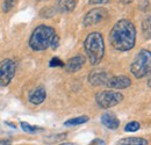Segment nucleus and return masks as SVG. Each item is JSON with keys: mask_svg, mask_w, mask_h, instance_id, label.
<instances>
[{"mask_svg": "<svg viewBox=\"0 0 151 145\" xmlns=\"http://www.w3.org/2000/svg\"><path fill=\"white\" fill-rule=\"evenodd\" d=\"M109 42L114 49L128 51L134 48L136 42V29L129 20L117 21L109 33Z\"/></svg>", "mask_w": 151, "mask_h": 145, "instance_id": "nucleus-1", "label": "nucleus"}, {"mask_svg": "<svg viewBox=\"0 0 151 145\" xmlns=\"http://www.w3.org/2000/svg\"><path fill=\"white\" fill-rule=\"evenodd\" d=\"M84 48L91 65H98L105 55V43L102 35L98 32L88 34L84 42Z\"/></svg>", "mask_w": 151, "mask_h": 145, "instance_id": "nucleus-2", "label": "nucleus"}, {"mask_svg": "<svg viewBox=\"0 0 151 145\" xmlns=\"http://www.w3.org/2000/svg\"><path fill=\"white\" fill-rule=\"evenodd\" d=\"M56 32L54 28L41 24L36 27L29 38V47L35 51H43L51 47L52 39L56 36Z\"/></svg>", "mask_w": 151, "mask_h": 145, "instance_id": "nucleus-3", "label": "nucleus"}, {"mask_svg": "<svg viewBox=\"0 0 151 145\" xmlns=\"http://www.w3.org/2000/svg\"><path fill=\"white\" fill-rule=\"evenodd\" d=\"M130 72L135 78H143L151 73V52L149 50H141L130 65Z\"/></svg>", "mask_w": 151, "mask_h": 145, "instance_id": "nucleus-4", "label": "nucleus"}, {"mask_svg": "<svg viewBox=\"0 0 151 145\" xmlns=\"http://www.w3.org/2000/svg\"><path fill=\"white\" fill-rule=\"evenodd\" d=\"M123 100V95L116 91H102L95 95L96 103L104 109L111 108L116 106Z\"/></svg>", "mask_w": 151, "mask_h": 145, "instance_id": "nucleus-5", "label": "nucleus"}, {"mask_svg": "<svg viewBox=\"0 0 151 145\" xmlns=\"http://www.w3.org/2000/svg\"><path fill=\"white\" fill-rule=\"evenodd\" d=\"M15 70L17 66L12 59H5L0 62V86H7L12 81Z\"/></svg>", "mask_w": 151, "mask_h": 145, "instance_id": "nucleus-6", "label": "nucleus"}, {"mask_svg": "<svg viewBox=\"0 0 151 145\" xmlns=\"http://www.w3.org/2000/svg\"><path fill=\"white\" fill-rule=\"evenodd\" d=\"M108 15V12L105 9V8H93L91 9L84 18V24L86 27L88 26H94V24H98L99 22H101L102 20L107 18Z\"/></svg>", "mask_w": 151, "mask_h": 145, "instance_id": "nucleus-7", "label": "nucleus"}, {"mask_svg": "<svg viewBox=\"0 0 151 145\" xmlns=\"http://www.w3.org/2000/svg\"><path fill=\"white\" fill-rule=\"evenodd\" d=\"M132 85V80L126 75H117V77H111V79L107 83V87L114 88V90H123Z\"/></svg>", "mask_w": 151, "mask_h": 145, "instance_id": "nucleus-8", "label": "nucleus"}, {"mask_svg": "<svg viewBox=\"0 0 151 145\" xmlns=\"http://www.w3.org/2000/svg\"><path fill=\"white\" fill-rule=\"evenodd\" d=\"M111 79V75L105 71H93L88 75V81L93 86H101V85H107L108 80Z\"/></svg>", "mask_w": 151, "mask_h": 145, "instance_id": "nucleus-9", "label": "nucleus"}, {"mask_svg": "<svg viewBox=\"0 0 151 145\" xmlns=\"http://www.w3.org/2000/svg\"><path fill=\"white\" fill-rule=\"evenodd\" d=\"M84 64H85V57L79 55L68 60V63L65 64V70L68 72H77L83 67Z\"/></svg>", "mask_w": 151, "mask_h": 145, "instance_id": "nucleus-10", "label": "nucleus"}, {"mask_svg": "<svg viewBox=\"0 0 151 145\" xmlns=\"http://www.w3.org/2000/svg\"><path fill=\"white\" fill-rule=\"evenodd\" d=\"M101 123L108 129H112V130H115L120 127V121L119 118L114 115V114H111V113H107V114H104L101 116Z\"/></svg>", "mask_w": 151, "mask_h": 145, "instance_id": "nucleus-11", "label": "nucleus"}, {"mask_svg": "<svg viewBox=\"0 0 151 145\" xmlns=\"http://www.w3.org/2000/svg\"><path fill=\"white\" fill-rule=\"evenodd\" d=\"M45 96H47V93H45V90L43 87H37L36 90L30 93L29 95V101L34 105H40L42 103L44 100H45Z\"/></svg>", "mask_w": 151, "mask_h": 145, "instance_id": "nucleus-12", "label": "nucleus"}, {"mask_svg": "<svg viewBox=\"0 0 151 145\" xmlns=\"http://www.w3.org/2000/svg\"><path fill=\"white\" fill-rule=\"evenodd\" d=\"M116 145H149L148 141L144 138H138V137H129V138H123L117 142Z\"/></svg>", "mask_w": 151, "mask_h": 145, "instance_id": "nucleus-13", "label": "nucleus"}, {"mask_svg": "<svg viewBox=\"0 0 151 145\" xmlns=\"http://www.w3.org/2000/svg\"><path fill=\"white\" fill-rule=\"evenodd\" d=\"M57 7L60 12H71L76 7L75 0H57Z\"/></svg>", "mask_w": 151, "mask_h": 145, "instance_id": "nucleus-14", "label": "nucleus"}, {"mask_svg": "<svg viewBox=\"0 0 151 145\" xmlns=\"http://www.w3.org/2000/svg\"><path fill=\"white\" fill-rule=\"evenodd\" d=\"M142 30H143V36L147 39L151 38V15H148L142 22Z\"/></svg>", "mask_w": 151, "mask_h": 145, "instance_id": "nucleus-15", "label": "nucleus"}, {"mask_svg": "<svg viewBox=\"0 0 151 145\" xmlns=\"http://www.w3.org/2000/svg\"><path fill=\"white\" fill-rule=\"evenodd\" d=\"M88 121V117L86 115L84 116H78V117H73L69 121H66L64 124L65 127H75V126H79V124H83V123H86Z\"/></svg>", "mask_w": 151, "mask_h": 145, "instance_id": "nucleus-16", "label": "nucleus"}, {"mask_svg": "<svg viewBox=\"0 0 151 145\" xmlns=\"http://www.w3.org/2000/svg\"><path fill=\"white\" fill-rule=\"evenodd\" d=\"M21 128H22L23 131H26V132H28V134H34L35 131L40 130V128L30 126V124L27 123V122H21Z\"/></svg>", "mask_w": 151, "mask_h": 145, "instance_id": "nucleus-17", "label": "nucleus"}, {"mask_svg": "<svg viewBox=\"0 0 151 145\" xmlns=\"http://www.w3.org/2000/svg\"><path fill=\"white\" fill-rule=\"evenodd\" d=\"M139 123L138 122H129L126 127H124V131H127V132H135V131H137V130H139Z\"/></svg>", "mask_w": 151, "mask_h": 145, "instance_id": "nucleus-18", "label": "nucleus"}, {"mask_svg": "<svg viewBox=\"0 0 151 145\" xmlns=\"http://www.w3.org/2000/svg\"><path fill=\"white\" fill-rule=\"evenodd\" d=\"M15 4H17V0H5L4 1V6H2V11L5 13L9 12L15 6Z\"/></svg>", "mask_w": 151, "mask_h": 145, "instance_id": "nucleus-19", "label": "nucleus"}, {"mask_svg": "<svg viewBox=\"0 0 151 145\" xmlns=\"http://www.w3.org/2000/svg\"><path fill=\"white\" fill-rule=\"evenodd\" d=\"M50 66H63L64 64L62 63V60L59 59V58H57V57H55V58H52L51 60H50V64H49Z\"/></svg>", "mask_w": 151, "mask_h": 145, "instance_id": "nucleus-20", "label": "nucleus"}, {"mask_svg": "<svg viewBox=\"0 0 151 145\" xmlns=\"http://www.w3.org/2000/svg\"><path fill=\"white\" fill-rule=\"evenodd\" d=\"M109 0H88L90 5H101V4H107Z\"/></svg>", "mask_w": 151, "mask_h": 145, "instance_id": "nucleus-21", "label": "nucleus"}, {"mask_svg": "<svg viewBox=\"0 0 151 145\" xmlns=\"http://www.w3.org/2000/svg\"><path fill=\"white\" fill-rule=\"evenodd\" d=\"M123 4H129V2H132V0H121Z\"/></svg>", "mask_w": 151, "mask_h": 145, "instance_id": "nucleus-22", "label": "nucleus"}, {"mask_svg": "<svg viewBox=\"0 0 151 145\" xmlns=\"http://www.w3.org/2000/svg\"><path fill=\"white\" fill-rule=\"evenodd\" d=\"M60 145H75V144H72V143H63V144Z\"/></svg>", "mask_w": 151, "mask_h": 145, "instance_id": "nucleus-23", "label": "nucleus"}, {"mask_svg": "<svg viewBox=\"0 0 151 145\" xmlns=\"http://www.w3.org/2000/svg\"><path fill=\"white\" fill-rule=\"evenodd\" d=\"M148 86H149V87H151V78L149 79V81H148Z\"/></svg>", "mask_w": 151, "mask_h": 145, "instance_id": "nucleus-24", "label": "nucleus"}]
</instances>
